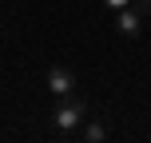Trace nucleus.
Listing matches in <instances>:
<instances>
[{
  "mask_svg": "<svg viewBox=\"0 0 151 143\" xmlns=\"http://www.w3.org/2000/svg\"><path fill=\"white\" fill-rule=\"evenodd\" d=\"M52 123L60 131H76L83 123V103L76 96H68V99H60V103H56V111H52Z\"/></svg>",
  "mask_w": 151,
  "mask_h": 143,
  "instance_id": "f257e3e1",
  "label": "nucleus"
},
{
  "mask_svg": "<svg viewBox=\"0 0 151 143\" xmlns=\"http://www.w3.org/2000/svg\"><path fill=\"white\" fill-rule=\"evenodd\" d=\"M48 91H52L56 99L76 96V72L64 68V64H52V68H48Z\"/></svg>",
  "mask_w": 151,
  "mask_h": 143,
  "instance_id": "f03ea898",
  "label": "nucleus"
},
{
  "mask_svg": "<svg viewBox=\"0 0 151 143\" xmlns=\"http://www.w3.org/2000/svg\"><path fill=\"white\" fill-rule=\"evenodd\" d=\"M115 32H119V36H127V40H135L139 32H143V12H139L135 4L119 8V12H115Z\"/></svg>",
  "mask_w": 151,
  "mask_h": 143,
  "instance_id": "7ed1b4c3",
  "label": "nucleus"
},
{
  "mask_svg": "<svg viewBox=\"0 0 151 143\" xmlns=\"http://www.w3.org/2000/svg\"><path fill=\"white\" fill-rule=\"evenodd\" d=\"M83 139L88 143H104L107 139V123H83Z\"/></svg>",
  "mask_w": 151,
  "mask_h": 143,
  "instance_id": "20e7f679",
  "label": "nucleus"
},
{
  "mask_svg": "<svg viewBox=\"0 0 151 143\" xmlns=\"http://www.w3.org/2000/svg\"><path fill=\"white\" fill-rule=\"evenodd\" d=\"M104 4H107V8H111V12H119V8H127V4H131V0H104Z\"/></svg>",
  "mask_w": 151,
  "mask_h": 143,
  "instance_id": "39448f33",
  "label": "nucleus"
},
{
  "mask_svg": "<svg viewBox=\"0 0 151 143\" xmlns=\"http://www.w3.org/2000/svg\"><path fill=\"white\" fill-rule=\"evenodd\" d=\"M131 4H135V8H139V12H143V16L151 12V0H131Z\"/></svg>",
  "mask_w": 151,
  "mask_h": 143,
  "instance_id": "423d86ee",
  "label": "nucleus"
}]
</instances>
